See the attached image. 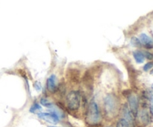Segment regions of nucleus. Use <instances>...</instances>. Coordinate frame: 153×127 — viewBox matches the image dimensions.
<instances>
[{"instance_id": "1", "label": "nucleus", "mask_w": 153, "mask_h": 127, "mask_svg": "<svg viewBox=\"0 0 153 127\" xmlns=\"http://www.w3.org/2000/svg\"><path fill=\"white\" fill-rule=\"evenodd\" d=\"M103 111L108 119H114L117 116L120 111V100L116 94L114 93L105 94L103 98Z\"/></svg>"}, {"instance_id": "2", "label": "nucleus", "mask_w": 153, "mask_h": 127, "mask_svg": "<svg viewBox=\"0 0 153 127\" xmlns=\"http://www.w3.org/2000/svg\"><path fill=\"white\" fill-rule=\"evenodd\" d=\"M102 117L100 107L95 101H91L87 106L85 120L90 126H96L100 123Z\"/></svg>"}, {"instance_id": "3", "label": "nucleus", "mask_w": 153, "mask_h": 127, "mask_svg": "<svg viewBox=\"0 0 153 127\" xmlns=\"http://www.w3.org/2000/svg\"><path fill=\"white\" fill-rule=\"evenodd\" d=\"M82 94L78 90H72L66 97V105L67 109L72 112H76L81 107Z\"/></svg>"}, {"instance_id": "4", "label": "nucleus", "mask_w": 153, "mask_h": 127, "mask_svg": "<svg viewBox=\"0 0 153 127\" xmlns=\"http://www.w3.org/2000/svg\"><path fill=\"white\" fill-rule=\"evenodd\" d=\"M128 99V108L131 111V113L134 114V117L137 116L138 113V108H139V100L137 95L134 94H128L127 96Z\"/></svg>"}, {"instance_id": "5", "label": "nucleus", "mask_w": 153, "mask_h": 127, "mask_svg": "<svg viewBox=\"0 0 153 127\" xmlns=\"http://www.w3.org/2000/svg\"><path fill=\"white\" fill-rule=\"evenodd\" d=\"M37 117L40 119L44 120L47 122L52 123H53L56 124L60 121L59 115L55 111L49 112H40L37 114Z\"/></svg>"}, {"instance_id": "6", "label": "nucleus", "mask_w": 153, "mask_h": 127, "mask_svg": "<svg viewBox=\"0 0 153 127\" xmlns=\"http://www.w3.org/2000/svg\"><path fill=\"white\" fill-rule=\"evenodd\" d=\"M58 79L55 74H52L46 80V89L51 94H55L58 92Z\"/></svg>"}, {"instance_id": "7", "label": "nucleus", "mask_w": 153, "mask_h": 127, "mask_svg": "<svg viewBox=\"0 0 153 127\" xmlns=\"http://www.w3.org/2000/svg\"><path fill=\"white\" fill-rule=\"evenodd\" d=\"M67 77L71 83H79L81 79V72L78 69L70 68L67 70Z\"/></svg>"}, {"instance_id": "8", "label": "nucleus", "mask_w": 153, "mask_h": 127, "mask_svg": "<svg viewBox=\"0 0 153 127\" xmlns=\"http://www.w3.org/2000/svg\"><path fill=\"white\" fill-rule=\"evenodd\" d=\"M139 40L141 43V45H143L146 49H152L153 48V40L145 33H142L140 34Z\"/></svg>"}, {"instance_id": "9", "label": "nucleus", "mask_w": 153, "mask_h": 127, "mask_svg": "<svg viewBox=\"0 0 153 127\" xmlns=\"http://www.w3.org/2000/svg\"><path fill=\"white\" fill-rule=\"evenodd\" d=\"M137 116L139 117V119H140V122L143 124H147L149 122V114H148L147 111L146 110H142L140 113H137ZM136 116V117H137Z\"/></svg>"}, {"instance_id": "10", "label": "nucleus", "mask_w": 153, "mask_h": 127, "mask_svg": "<svg viewBox=\"0 0 153 127\" xmlns=\"http://www.w3.org/2000/svg\"><path fill=\"white\" fill-rule=\"evenodd\" d=\"M133 57H134V60L137 64H142V63L144 62L145 58L143 56L142 51H134L133 52Z\"/></svg>"}, {"instance_id": "11", "label": "nucleus", "mask_w": 153, "mask_h": 127, "mask_svg": "<svg viewBox=\"0 0 153 127\" xmlns=\"http://www.w3.org/2000/svg\"><path fill=\"white\" fill-rule=\"evenodd\" d=\"M40 102L42 105H43L44 107L48 108H53V104H52V102H50L48 99L44 98V97L40 98Z\"/></svg>"}, {"instance_id": "12", "label": "nucleus", "mask_w": 153, "mask_h": 127, "mask_svg": "<svg viewBox=\"0 0 153 127\" xmlns=\"http://www.w3.org/2000/svg\"><path fill=\"white\" fill-rule=\"evenodd\" d=\"M41 109V106H40V105L39 104L38 102H34L31 105V108H30L29 109V111L31 112V113H34V112H36L37 111H40Z\"/></svg>"}, {"instance_id": "13", "label": "nucleus", "mask_w": 153, "mask_h": 127, "mask_svg": "<svg viewBox=\"0 0 153 127\" xmlns=\"http://www.w3.org/2000/svg\"><path fill=\"white\" fill-rule=\"evenodd\" d=\"M131 43L133 45V46H135V47H140L142 46L140 40L136 37H131Z\"/></svg>"}, {"instance_id": "14", "label": "nucleus", "mask_w": 153, "mask_h": 127, "mask_svg": "<svg viewBox=\"0 0 153 127\" xmlns=\"http://www.w3.org/2000/svg\"><path fill=\"white\" fill-rule=\"evenodd\" d=\"M116 127H130L128 123L124 119H120L117 123Z\"/></svg>"}, {"instance_id": "15", "label": "nucleus", "mask_w": 153, "mask_h": 127, "mask_svg": "<svg viewBox=\"0 0 153 127\" xmlns=\"http://www.w3.org/2000/svg\"><path fill=\"white\" fill-rule=\"evenodd\" d=\"M143 54V56L144 58H147L149 60H152L153 59V54L151 53V52H147V51H142Z\"/></svg>"}, {"instance_id": "16", "label": "nucleus", "mask_w": 153, "mask_h": 127, "mask_svg": "<svg viewBox=\"0 0 153 127\" xmlns=\"http://www.w3.org/2000/svg\"><path fill=\"white\" fill-rule=\"evenodd\" d=\"M34 88L37 92H40V91L42 90V86L40 82H38V81H36V82L34 83Z\"/></svg>"}, {"instance_id": "17", "label": "nucleus", "mask_w": 153, "mask_h": 127, "mask_svg": "<svg viewBox=\"0 0 153 127\" xmlns=\"http://www.w3.org/2000/svg\"><path fill=\"white\" fill-rule=\"evenodd\" d=\"M153 67V62H148L143 66V70L144 71H148V70H151Z\"/></svg>"}, {"instance_id": "18", "label": "nucleus", "mask_w": 153, "mask_h": 127, "mask_svg": "<svg viewBox=\"0 0 153 127\" xmlns=\"http://www.w3.org/2000/svg\"><path fill=\"white\" fill-rule=\"evenodd\" d=\"M151 112H152V114H153V102H152V107H151Z\"/></svg>"}, {"instance_id": "19", "label": "nucleus", "mask_w": 153, "mask_h": 127, "mask_svg": "<svg viewBox=\"0 0 153 127\" xmlns=\"http://www.w3.org/2000/svg\"><path fill=\"white\" fill-rule=\"evenodd\" d=\"M48 127H61V126H49Z\"/></svg>"}, {"instance_id": "20", "label": "nucleus", "mask_w": 153, "mask_h": 127, "mask_svg": "<svg viewBox=\"0 0 153 127\" xmlns=\"http://www.w3.org/2000/svg\"><path fill=\"white\" fill-rule=\"evenodd\" d=\"M150 73H151V74H153V70H152V71H151V72H150Z\"/></svg>"}, {"instance_id": "21", "label": "nucleus", "mask_w": 153, "mask_h": 127, "mask_svg": "<svg viewBox=\"0 0 153 127\" xmlns=\"http://www.w3.org/2000/svg\"><path fill=\"white\" fill-rule=\"evenodd\" d=\"M108 127H111V126H108Z\"/></svg>"}]
</instances>
